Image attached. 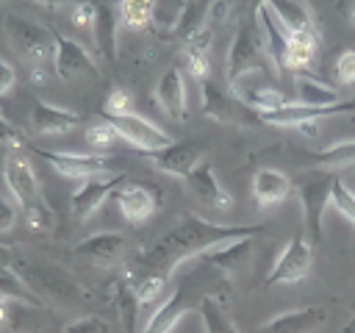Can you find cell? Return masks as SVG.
<instances>
[{"instance_id": "cell-25", "label": "cell", "mask_w": 355, "mask_h": 333, "mask_svg": "<svg viewBox=\"0 0 355 333\" xmlns=\"http://www.w3.org/2000/svg\"><path fill=\"white\" fill-rule=\"evenodd\" d=\"M266 8L272 11V17L280 22V28H283L288 36H291V33L313 31L311 11H308L305 3H300V0H269Z\"/></svg>"}, {"instance_id": "cell-34", "label": "cell", "mask_w": 355, "mask_h": 333, "mask_svg": "<svg viewBox=\"0 0 355 333\" xmlns=\"http://www.w3.org/2000/svg\"><path fill=\"white\" fill-rule=\"evenodd\" d=\"M97 8H100V3H97V0H83V3H75V6H69V22H72L78 31H83V33H89V36H94Z\"/></svg>"}, {"instance_id": "cell-28", "label": "cell", "mask_w": 355, "mask_h": 333, "mask_svg": "<svg viewBox=\"0 0 355 333\" xmlns=\"http://www.w3.org/2000/svg\"><path fill=\"white\" fill-rule=\"evenodd\" d=\"M116 14L122 28L144 31L155 17V0H116Z\"/></svg>"}, {"instance_id": "cell-24", "label": "cell", "mask_w": 355, "mask_h": 333, "mask_svg": "<svg viewBox=\"0 0 355 333\" xmlns=\"http://www.w3.org/2000/svg\"><path fill=\"white\" fill-rule=\"evenodd\" d=\"M294 89H297V103H302V105L330 108V105L341 103L338 89H333L330 83H324L322 78H313L308 72H294Z\"/></svg>"}, {"instance_id": "cell-33", "label": "cell", "mask_w": 355, "mask_h": 333, "mask_svg": "<svg viewBox=\"0 0 355 333\" xmlns=\"http://www.w3.org/2000/svg\"><path fill=\"white\" fill-rule=\"evenodd\" d=\"M166 286H169V275H144L139 283H133V291L139 297L141 311L144 308H158L166 297Z\"/></svg>"}, {"instance_id": "cell-14", "label": "cell", "mask_w": 355, "mask_h": 333, "mask_svg": "<svg viewBox=\"0 0 355 333\" xmlns=\"http://www.w3.org/2000/svg\"><path fill=\"white\" fill-rule=\"evenodd\" d=\"M324 322H327V311L322 305H305L266 319L263 325L255 327V333H316Z\"/></svg>"}, {"instance_id": "cell-46", "label": "cell", "mask_w": 355, "mask_h": 333, "mask_svg": "<svg viewBox=\"0 0 355 333\" xmlns=\"http://www.w3.org/2000/svg\"><path fill=\"white\" fill-rule=\"evenodd\" d=\"M8 322V300H0V327H6Z\"/></svg>"}, {"instance_id": "cell-29", "label": "cell", "mask_w": 355, "mask_h": 333, "mask_svg": "<svg viewBox=\"0 0 355 333\" xmlns=\"http://www.w3.org/2000/svg\"><path fill=\"white\" fill-rule=\"evenodd\" d=\"M0 300H8V302H28V305H42V302H44L39 294L31 291V286H28L11 266H3V269H0Z\"/></svg>"}, {"instance_id": "cell-40", "label": "cell", "mask_w": 355, "mask_h": 333, "mask_svg": "<svg viewBox=\"0 0 355 333\" xmlns=\"http://www.w3.org/2000/svg\"><path fill=\"white\" fill-rule=\"evenodd\" d=\"M336 80L341 86H355V50H344L336 58Z\"/></svg>"}, {"instance_id": "cell-45", "label": "cell", "mask_w": 355, "mask_h": 333, "mask_svg": "<svg viewBox=\"0 0 355 333\" xmlns=\"http://www.w3.org/2000/svg\"><path fill=\"white\" fill-rule=\"evenodd\" d=\"M11 261H14V253H11L6 244H0V269H3V266H8Z\"/></svg>"}, {"instance_id": "cell-32", "label": "cell", "mask_w": 355, "mask_h": 333, "mask_svg": "<svg viewBox=\"0 0 355 333\" xmlns=\"http://www.w3.org/2000/svg\"><path fill=\"white\" fill-rule=\"evenodd\" d=\"M355 164V139H347V142H336L330 147H324L316 161L311 164L313 169L319 172H327V169H336V166H349Z\"/></svg>"}, {"instance_id": "cell-26", "label": "cell", "mask_w": 355, "mask_h": 333, "mask_svg": "<svg viewBox=\"0 0 355 333\" xmlns=\"http://www.w3.org/2000/svg\"><path fill=\"white\" fill-rule=\"evenodd\" d=\"M116 31H119V14L114 6L108 3H100L97 8V22H94V44L97 50L108 58V61H116Z\"/></svg>"}, {"instance_id": "cell-31", "label": "cell", "mask_w": 355, "mask_h": 333, "mask_svg": "<svg viewBox=\"0 0 355 333\" xmlns=\"http://www.w3.org/2000/svg\"><path fill=\"white\" fill-rule=\"evenodd\" d=\"M114 302H116V308H119V316H122L125 330H128V333H136L139 316H141V305H139V297H136L133 286L125 283V280H119V283L114 286Z\"/></svg>"}, {"instance_id": "cell-48", "label": "cell", "mask_w": 355, "mask_h": 333, "mask_svg": "<svg viewBox=\"0 0 355 333\" xmlns=\"http://www.w3.org/2000/svg\"><path fill=\"white\" fill-rule=\"evenodd\" d=\"M352 22H355V8H352Z\"/></svg>"}, {"instance_id": "cell-9", "label": "cell", "mask_w": 355, "mask_h": 333, "mask_svg": "<svg viewBox=\"0 0 355 333\" xmlns=\"http://www.w3.org/2000/svg\"><path fill=\"white\" fill-rule=\"evenodd\" d=\"M333 180L336 178L319 175V178H305L297 186L300 208H302L305 225H308V239L313 244L322 239V216H324V208L330 205V197H333Z\"/></svg>"}, {"instance_id": "cell-8", "label": "cell", "mask_w": 355, "mask_h": 333, "mask_svg": "<svg viewBox=\"0 0 355 333\" xmlns=\"http://www.w3.org/2000/svg\"><path fill=\"white\" fill-rule=\"evenodd\" d=\"M55 33V53H53V69L61 80H78V78H100V69L94 64V58L89 56V50L72 39L64 36L58 31Z\"/></svg>"}, {"instance_id": "cell-17", "label": "cell", "mask_w": 355, "mask_h": 333, "mask_svg": "<svg viewBox=\"0 0 355 333\" xmlns=\"http://www.w3.org/2000/svg\"><path fill=\"white\" fill-rule=\"evenodd\" d=\"M186 186L191 189V194H194L200 203H205V205H211V208L227 211V208L233 205V200H230V194L225 191V186L219 183L214 166L205 164V161H200V164L186 175Z\"/></svg>"}, {"instance_id": "cell-47", "label": "cell", "mask_w": 355, "mask_h": 333, "mask_svg": "<svg viewBox=\"0 0 355 333\" xmlns=\"http://www.w3.org/2000/svg\"><path fill=\"white\" fill-rule=\"evenodd\" d=\"M44 6H75V3H83V0H39Z\"/></svg>"}, {"instance_id": "cell-37", "label": "cell", "mask_w": 355, "mask_h": 333, "mask_svg": "<svg viewBox=\"0 0 355 333\" xmlns=\"http://www.w3.org/2000/svg\"><path fill=\"white\" fill-rule=\"evenodd\" d=\"M103 114H105L108 119L133 114V97H130L125 89H111L108 97H105V103H103Z\"/></svg>"}, {"instance_id": "cell-21", "label": "cell", "mask_w": 355, "mask_h": 333, "mask_svg": "<svg viewBox=\"0 0 355 333\" xmlns=\"http://www.w3.org/2000/svg\"><path fill=\"white\" fill-rule=\"evenodd\" d=\"M250 253H252V239H230V241H222V244L205 250L200 255V261L211 264L222 275H236L241 266H247Z\"/></svg>"}, {"instance_id": "cell-5", "label": "cell", "mask_w": 355, "mask_h": 333, "mask_svg": "<svg viewBox=\"0 0 355 333\" xmlns=\"http://www.w3.org/2000/svg\"><path fill=\"white\" fill-rule=\"evenodd\" d=\"M3 178H6V186H8L11 197L22 208V214L36 208V205H44L42 191H39V180H36V172H33L28 155H25V147H8L6 150Z\"/></svg>"}, {"instance_id": "cell-1", "label": "cell", "mask_w": 355, "mask_h": 333, "mask_svg": "<svg viewBox=\"0 0 355 333\" xmlns=\"http://www.w3.org/2000/svg\"><path fill=\"white\" fill-rule=\"evenodd\" d=\"M263 230V225H244V222H211L197 214H186L175 228L161 233L155 241L144 244L133 264L141 266L147 275H172L180 264L200 258L205 250L230 241V239H252Z\"/></svg>"}, {"instance_id": "cell-36", "label": "cell", "mask_w": 355, "mask_h": 333, "mask_svg": "<svg viewBox=\"0 0 355 333\" xmlns=\"http://www.w3.org/2000/svg\"><path fill=\"white\" fill-rule=\"evenodd\" d=\"M330 205H336L338 214L347 216V222L355 225V191H352L347 183H341L338 178L333 180V197H330Z\"/></svg>"}, {"instance_id": "cell-39", "label": "cell", "mask_w": 355, "mask_h": 333, "mask_svg": "<svg viewBox=\"0 0 355 333\" xmlns=\"http://www.w3.org/2000/svg\"><path fill=\"white\" fill-rule=\"evenodd\" d=\"M183 61H186V69H189V75H191L197 83L208 80V75H211V61H208V53L183 50Z\"/></svg>"}, {"instance_id": "cell-2", "label": "cell", "mask_w": 355, "mask_h": 333, "mask_svg": "<svg viewBox=\"0 0 355 333\" xmlns=\"http://www.w3.org/2000/svg\"><path fill=\"white\" fill-rule=\"evenodd\" d=\"M14 272L31 286L33 294H39L42 300H53L58 305H80L86 300L83 286L67 275L64 269H58L55 264L47 261H31V258H17L11 261Z\"/></svg>"}, {"instance_id": "cell-44", "label": "cell", "mask_w": 355, "mask_h": 333, "mask_svg": "<svg viewBox=\"0 0 355 333\" xmlns=\"http://www.w3.org/2000/svg\"><path fill=\"white\" fill-rule=\"evenodd\" d=\"M241 3V17H255L269 0H239Z\"/></svg>"}, {"instance_id": "cell-35", "label": "cell", "mask_w": 355, "mask_h": 333, "mask_svg": "<svg viewBox=\"0 0 355 333\" xmlns=\"http://www.w3.org/2000/svg\"><path fill=\"white\" fill-rule=\"evenodd\" d=\"M116 139H119V133H116V128H114L108 119H105V122H94V125L86 128V144H89L92 150H97V153L108 150Z\"/></svg>"}, {"instance_id": "cell-6", "label": "cell", "mask_w": 355, "mask_h": 333, "mask_svg": "<svg viewBox=\"0 0 355 333\" xmlns=\"http://www.w3.org/2000/svg\"><path fill=\"white\" fill-rule=\"evenodd\" d=\"M313 264V241L302 233H294L288 239V244L280 250L277 261L272 264L263 286H280V283H300L302 278H308Z\"/></svg>"}, {"instance_id": "cell-4", "label": "cell", "mask_w": 355, "mask_h": 333, "mask_svg": "<svg viewBox=\"0 0 355 333\" xmlns=\"http://www.w3.org/2000/svg\"><path fill=\"white\" fill-rule=\"evenodd\" d=\"M3 31H6V39L11 42V47L17 50V56L25 58L31 64V69L44 67L47 61H53V53H55L53 28L42 25V22H33L22 14L8 11L6 19H3Z\"/></svg>"}, {"instance_id": "cell-7", "label": "cell", "mask_w": 355, "mask_h": 333, "mask_svg": "<svg viewBox=\"0 0 355 333\" xmlns=\"http://www.w3.org/2000/svg\"><path fill=\"white\" fill-rule=\"evenodd\" d=\"M42 161H47L61 178L69 180H89L111 172V158L103 153H58V150H39Z\"/></svg>"}, {"instance_id": "cell-3", "label": "cell", "mask_w": 355, "mask_h": 333, "mask_svg": "<svg viewBox=\"0 0 355 333\" xmlns=\"http://www.w3.org/2000/svg\"><path fill=\"white\" fill-rule=\"evenodd\" d=\"M266 64H269V56L263 50V39L255 17H239V28L227 50V72H225L227 86L236 89L241 78H247L250 72L266 69Z\"/></svg>"}, {"instance_id": "cell-27", "label": "cell", "mask_w": 355, "mask_h": 333, "mask_svg": "<svg viewBox=\"0 0 355 333\" xmlns=\"http://www.w3.org/2000/svg\"><path fill=\"white\" fill-rule=\"evenodd\" d=\"M316 58V31H305V33H291L288 44H286V58L283 67L291 72H305Z\"/></svg>"}, {"instance_id": "cell-16", "label": "cell", "mask_w": 355, "mask_h": 333, "mask_svg": "<svg viewBox=\"0 0 355 333\" xmlns=\"http://www.w3.org/2000/svg\"><path fill=\"white\" fill-rule=\"evenodd\" d=\"M200 147L197 144H189V142H172L169 147H164V150H155V153H147V161L155 166V169H161V172H166V175H175V178H183L186 180V175L200 164Z\"/></svg>"}, {"instance_id": "cell-49", "label": "cell", "mask_w": 355, "mask_h": 333, "mask_svg": "<svg viewBox=\"0 0 355 333\" xmlns=\"http://www.w3.org/2000/svg\"><path fill=\"white\" fill-rule=\"evenodd\" d=\"M186 3H194V0H183V6H186Z\"/></svg>"}, {"instance_id": "cell-22", "label": "cell", "mask_w": 355, "mask_h": 333, "mask_svg": "<svg viewBox=\"0 0 355 333\" xmlns=\"http://www.w3.org/2000/svg\"><path fill=\"white\" fill-rule=\"evenodd\" d=\"M200 86V100H202V114L216 119V122H225V125H241V108H239V100L225 94L211 78L197 83Z\"/></svg>"}, {"instance_id": "cell-13", "label": "cell", "mask_w": 355, "mask_h": 333, "mask_svg": "<svg viewBox=\"0 0 355 333\" xmlns=\"http://www.w3.org/2000/svg\"><path fill=\"white\" fill-rule=\"evenodd\" d=\"M125 250H128V239L122 233H116V230L92 233V236L80 239L72 247V253L78 258H83V261H89L94 266H114V264H119Z\"/></svg>"}, {"instance_id": "cell-15", "label": "cell", "mask_w": 355, "mask_h": 333, "mask_svg": "<svg viewBox=\"0 0 355 333\" xmlns=\"http://www.w3.org/2000/svg\"><path fill=\"white\" fill-rule=\"evenodd\" d=\"M116 205L130 225H144L158 208V191L153 186L128 180L116 189Z\"/></svg>"}, {"instance_id": "cell-43", "label": "cell", "mask_w": 355, "mask_h": 333, "mask_svg": "<svg viewBox=\"0 0 355 333\" xmlns=\"http://www.w3.org/2000/svg\"><path fill=\"white\" fill-rule=\"evenodd\" d=\"M14 222H17V208L0 194V230H8V228H14Z\"/></svg>"}, {"instance_id": "cell-20", "label": "cell", "mask_w": 355, "mask_h": 333, "mask_svg": "<svg viewBox=\"0 0 355 333\" xmlns=\"http://www.w3.org/2000/svg\"><path fill=\"white\" fill-rule=\"evenodd\" d=\"M291 178L275 166H263L252 175V197L258 203V208H272L280 205L283 200H288L291 194Z\"/></svg>"}, {"instance_id": "cell-12", "label": "cell", "mask_w": 355, "mask_h": 333, "mask_svg": "<svg viewBox=\"0 0 355 333\" xmlns=\"http://www.w3.org/2000/svg\"><path fill=\"white\" fill-rule=\"evenodd\" d=\"M125 180L122 172H108V175H100V178H89V180H80V186L72 191V214L78 222H86L105 200L108 194H114Z\"/></svg>"}, {"instance_id": "cell-23", "label": "cell", "mask_w": 355, "mask_h": 333, "mask_svg": "<svg viewBox=\"0 0 355 333\" xmlns=\"http://www.w3.org/2000/svg\"><path fill=\"white\" fill-rule=\"evenodd\" d=\"M255 22L261 28V39H263V50L269 56V64L275 67V75H280V67H283V58H286V44H288V33L280 28V22L272 17V11L263 6L258 14H255Z\"/></svg>"}, {"instance_id": "cell-42", "label": "cell", "mask_w": 355, "mask_h": 333, "mask_svg": "<svg viewBox=\"0 0 355 333\" xmlns=\"http://www.w3.org/2000/svg\"><path fill=\"white\" fill-rule=\"evenodd\" d=\"M14 83H17V69H14L8 61L0 58V97L8 94V92L14 89Z\"/></svg>"}, {"instance_id": "cell-38", "label": "cell", "mask_w": 355, "mask_h": 333, "mask_svg": "<svg viewBox=\"0 0 355 333\" xmlns=\"http://www.w3.org/2000/svg\"><path fill=\"white\" fill-rule=\"evenodd\" d=\"M61 333H111V325L103 319V316H94V314H86V316H78V319H69Z\"/></svg>"}, {"instance_id": "cell-10", "label": "cell", "mask_w": 355, "mask_h": 333, "mask_svg": "<svg viewBox=\"0 0 355 333\" xmlns=\"http://www.w3.org/2000/svg\"><path fill=\"white\" fill-rule=\"evenodd\" d=\"M200 300H202V297H194L189 283H178V286L164 297V302L144 319L141 333H172L175 325H178L191 308L200 305Z\"/></svg>"}, {"instance_id": "cell-30", "label": "cell", "mask_w": 355, "mask_h": 333, "mask_svg": "<svg viewBox=\"0 0 355 333\" xmlns=\"http://www.w3.org/2000/svg\"><path fill=\"white\" fill-rule=\"evenodd\" d=\"M197 311H200V319H202V325H205V333H239V327L233 325V319H230L227 311L216 302L214 294H202Z\"/></svg>"}, {"instance_id": "cell-41", "label": "cell", "mask_w": 355, "mask_h": 333, "mask_svg": "<svg viewBox=\"0 0 355 333\" xmlns=\"http://www.w3.org/2000/svg\"><path fill=\"white\" fill-rule=\"evenodd\" d=\"M0 142H6L8 147H25V139L19 136V130L0 114Z\"/></svg>"}, {"instance_id": "cell-11", "label": "cell", "mask_w": 355, "mask_h": 333, "mask_svg": "<svg viewBox=\"0 0 355 333\" xmlns=\"http://www.w3.org/2000/svg\"><path fill=\"white\" fill-rule=\"evenodd\" d=\"M114 128H116V133H119V139H125L128 144H133V147H139V150H144V153H155V150H164V147H169L175 139L164 130V128H158L155 122H150L147 117H141V114H125V117H114V119H108Z\"/></svg>"}, {"instance_id": "cell-19", "label": "cell", "mask_w": 355, "mask_h": 333, "mask_svg": "<svg viewBox=\"0 0 355 333\" xmlns=\"http://www.w3.org/2000/svg\"><path fill=\"white\" fill-rule=\"evenodd\" d=\"M155 100L164 108V114H169L172 119L178 122L186 119V78L178 67H169L161 72L155 83Z\"/></svg>"}, {"instance_id": "cell-18", "label": "cell", "mask_w": 355, "mask_h": 333, "mask_svg": "<svg viewBox=\"0 0 355 333\" xmlns=\"http://www.w3.org/2000/svg\"><path fill=\"white\" fill-rule=\"evenodd\" d=\"M80 122V114L72 108H61L44 100H36L31 108V130L36 136H55V133H67Z\"/></svg>"}]
</instances>
